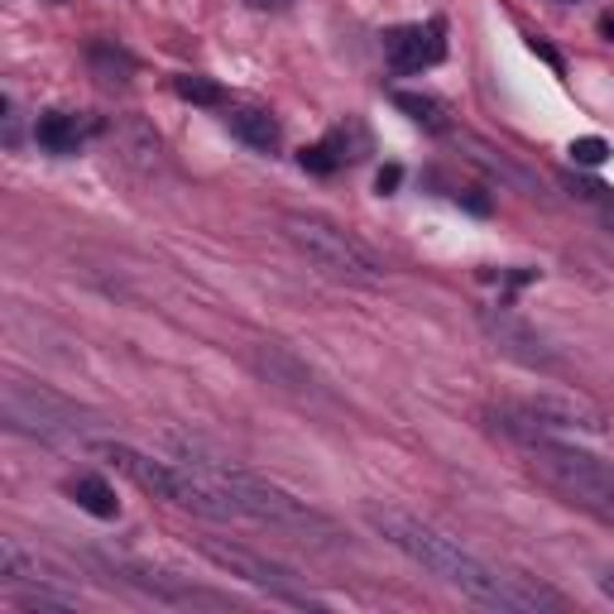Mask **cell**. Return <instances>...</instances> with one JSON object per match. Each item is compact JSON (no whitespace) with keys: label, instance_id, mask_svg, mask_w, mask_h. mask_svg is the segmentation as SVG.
I'll return each mask as SVG.
<instances>
[{"label":"cell","instance_id":"obj_24","mask_svg":"<svg viewBox=\"0 0 614 614\" xmlns=\"http://www.w3.org/2000/svg\"><path fill=\"white\" fill-rule=\"evenodd\" d=\"M600 34H605L610 44H614V10H605V15H600Z\"/></svg>","mask_w":614,"mask_h":614},{"label":"cell","instance_id":"obj_14","mask_svg":"<svg viewBox=\"0 0 614 614\" xmlns=\"http://www.w3.org/2000/svg\"><path fill=\"white\" fill-rule=\"evenodd\" d=\"M72 504L91 518H121V500H115V490L101 476H77L72 480Z\"/></svg>","mask_w":614,"mask_h":614},{"label":"cell","instance_id":"obj_22","mask_svg":"<svg viewBox=\"0 0 614 614\" xmlns=\"http://www.w3.org/2000/svg\"><path fill=\"white\" fill-rule=\"evenodd\" d=\"M528 48H533V54H538L543 63H552V68H561V58H557V48H547V44H543V38H528Z\"/></svg>","mask_w":614,"mask_h":614},{"label":"cell","instance_id":"obj_10","mask_svg":"<svg viewBox=\"0 0 614 614\" xmlns=\"http://www.w3.org/2000/svg\"><path fill=\"white\" fill-rule=\"evenodd\" d=\"M451 145L466 154V164H476V168H485L490 178H500V188H514V192H524V198H538V178H533L524 164L509 159L504 149L485 145L480 135H466V130H451Z\"/></svg>","mask_w":614,"mask_h":614},{"label":"cell","instance_id":"obj_21","mask_svg":"<svg viewBox=\"0 0 614 614\" xmlns=\"http://www.w3.org/2000/svg\"><path fill=\"white\" fill-rule=\"evenodd\" d=\"M399 182H403V168H399V164H384L380 174H375V192H380V198H389Z\"/></svg>","mask_w":614,"mask_h":614},{"label":"cell","instance_id":"obj_18","mask_svg":"<svg viewBox=\"0 0 614 614\" xmlns=\"http://www.w3.org/2000/svg\"><path fill=\"white\" fill-rule=\"evenodd\" d=\"M298 164H303L308 174H336V168H342V154L326 145V139H317V145H308L303 154H298Z\"/></svg>","mask_w":614,"mask_h":614},{"label":"cell","instance_id":"obj_25","mask_svg":"<svg viewBox=\"0 0 614 614\" xmlns=\"http://www.w3.org/2000/svg\"><path fill=\"white\" fill-rule=\"evenodd\" d=\"M255 10H283V5H293V0H250Z\"/></svg>","mask_w":614,"mask_h":614},{"label":"cell","instance_id":"obj_20","mask_svg":"<svg viewBox=\"0 0 614 614\" xmlns=\"http://www.w3.org/2000/svg\"><path fill=\"white\" fill-rule=\"evenodd\" d=\"M456 202H461L466 212H476V216H490V198L480 188H461V192H456Z\"/></svg>","mask_w":614,"mask_h":614},{"label":"cell","instance_id":"obj_11","mask_svg":"<svg viewBox=\"0 0 614 614\" xmlns=\"http://www.w3.org/2000/svg\"><path fill=\"white\" fill-rule=\"evenodd\" d=\"M226 130L241 145H250V149H259V154H273L279 149V121H273L269 111H255V107H241V111H226Z\"/></svg>","mask_w":614,"mask_h":614},{"label":"cell","instance_id":"obj_26","mask_svg":"<svg viewBox=\"0 0 614 614\" xmlns=\"http://www.w3.org/2000/svg\"><path fill=\"white\" fill-rule=\"evenodd\" d=\"M552 5H577V0H552Z\"/></svg>","mask_w":614,"mask_h":614},{"label":"cell","instance_id":"obj_16","mask_svg":"<svg viewBox=\"0 0 614 614\" xmlns=\"http://www.w3.org/2000/svg\"><path fill=\"white\" fill-rule=\"evenodd\" d=\"M174 91L182 101H192V107H221V101H226V91H221L212 77H174Z\"/></svg>","mask_w":614,"mask_h":614},{"label":"cell","instance_id":"obj_5","mask_svg":"<svg viewBox=\"0 0 614 614\" xmlns=\"http://www.w3.org/2000/svg\"><path fill=\"white\" fill-rule=\"evenodd\" d=\"M0 417H5L10 433H24V437H38V442L72 437L77 427H82V409H77V403H68L44 384H30V380L0 384Z\"/></svg>","mask_w":614,"mask_h":614},{"label":"cell","instance_id":"obj_1","mask_svg":"<svg viewBox=\"0 0 614 614\" xmlns=\"http://www.w3.org/2000/svg\"><path fill=\"white\" fill-rule=\"evenodd\" d=\"M365 524L380 533L389 547H399L409 561H417L423 571H433L437 581H447L451 591H461L466 600H476V605H485V610H561V595L552 585L490 567V561H480L476 552H466L456 538L437 533L433 524H423V518L403 514V509L365 504Z\"/></svg>","mask_w":614,"mask_h":614},{"label":"cell","instance_id":"obj_3","mask_svg":"<svg viewBox=\"0 0 614 614\" xmlns=\"http://www.w3.org/2000/svg\"><path fill=\"white\" fill-rule=\"evenodd\" d=\"M168 447L178 451V461H188V466H198L212 485L226 494L231 509H235V518H255V524H273V528H298V533H322V538H336V524L326 514H317L312 504L303 500H293L289 490H279V485H269V480H259L250 476V470H241V466H226L221 456H206L198 442H182L178 433H168Z\"/></svg>","mask_w":614,"mask_h":614},{"label":"cell","instance_id":"obj_6","mask_svg":"<svg viewBox=\"0 0 614 614\" xmlns=\"http://www.w3.org/2000/svg\"><path fill=\"white\" fill-rule=\"evenodd\" d=\"M524 423H533L538 433L552 437H591L600 442L610 433V417L585 403L581 394H528V399H504Z\"/></svg>","mask_w":614,"mask_h":614},{"label":"cell","instance_id":"obj_15","mask_svg":"<svg viewBox=\"0 0 614 614\" xmlns=\"http://www.w3.org/2000/svg\"><path fill=\"white\" fill-rule=\"evenodd\" d=\"M87 58H91V68L107 77V82H125V77L135 72V58H130L121 44H111V38H97V44L87 48Z\"/></svg>","mask_w":614,"mask_h":614},{"label":"cell","instance_id":"obj_9","mask_svg":"<svg viewBox=\"0 0 614 614\" xmlns=\"http://www.w3.org/2000/svg\"><path fill=\"white\" fill-rule=\"evenodd\" d=\"M384 58L394 72H423L437 68L447 58V24L442 20H423V24H399L384 34Z\"/></svg>","mask_w":614,"mask_h":614},{"label":"cell","instance_id":"obj_23","mask_svg":"<svg viewBox=\"0 0 614 614\" xmlns=\"http://www.w3.org/2000/svg\"><path fill=\"white\" fill-rule=\"evenodd\" d=\"M595 585H600V595H605V600H614V567H605V571H600V577H595Z\"/></svg>","mask_w":614,"mask_h":614},{"label":"cell","instance_id":"obj_4","mask_svg":"<svg viewBox=\"0 0 614 614\" xmlns=\"http://www.w3.org/2000/svg\"><path fill=\"white\" fill-rule=\"evenodd\" d=\"M279 226L289 235L293 250H303L332 279H342V283H380L384 279V259L365 241H356L350 231H342L336 221L308 216V212H283Z\"/></svg>","mask_w":614,"mask_h":614},{"label":"cell","instance_id":"obj_17","mask_svg":"<svg viewBox=\"0 0 614 614\" xmlns=\"http://www.w3.org/2000/svg\"><path fill=\"white\" fill-rule=\"evenodd\" d=\"M571 164H581V168H600L610 159V145L600 135H581V139H571Z\"/></svg>","mask_w":614,"mask_h":614},{"label":"cell","instance_id":"obj_19","mask_svg":"<svg viewBox=\"0 0 614 614\" xmlns=\"http://www.w3.org/2000/svg\"><path fill=\"white\" fill-rule=\"evenodd\" d=\"M567 188H571V198H581V202H610L614 206V192L600 188V182H591V178H571L567 174Z\"/></svg>","mask_w":614,"mask_h":614},{"label":"cell","instance_id":"obj_8","mask_svg":"<svg viewBox=\"0 0 614 614\" xmlns=\"http://www.w3.org/2000/svg\"><path fill=\"white\" fill-rule=\"evenodd\" d=\"M202 552L212 557L221 571H231V577H241V581H250V585H265L269 595H279V600H293V605H312V600H308L303 591H293V571H289V567H279V561H269V557L250 552V547L202 543Z\"/></svg>","mask_w":614,"mask_h":614},{"label":"cell","instance_id":"obj_12","mask_svg":"<svg viewBox=\"0 0 614 614\" xmlns=\"http://www.w3.org/2000/svg\"><path fill=\"white\" fill-rule=\"evenodd\" d=\"M34 139H38V149H48V154H77L82 125H77V115H68V111H44L34 125Z\"/></svg>","mask_w":614,"mask_h":614},{"label":"cell","instance_id":"obj_27","mask_svg":"<svg viewBox=\"0 0 614 614\" xmlns=\"http://www.w3.org/2000/svg\"><path fill=\"white\" fill-rule=\"evenodd\" d=\"M610 226H614V206H610Z\"/></svg>","mask_w":614,"mask_h":614},{"label":"cell","instance_id":"obj_2","mask_svg":"<svg viewBox=\"0 0 614 614\" xmlns=\"http://www.w3.org/2000/svg\"><path fill=\"white\" fill-rule=\"evenodd\" d=\"M485 427L500 433L509 447L528 461V470L557 494L561 504L591 514L595 524H605L614 533V461L600 451H585L577 437H552L538 433L533 423H524L509 403H490Z\"/></svg>","mask_w":614,"mask_h":614},{"label":"cell","instance_id":"obj_7","mask_svg":"<svg viewBox=\"0 0 614 614\" xmlns=\"http://www.w3.org/2000/svg\"><path fill=\"white\" fill-rule=\"evenodd\" d=\"M480 326H485V336L494 342V350L518 365H528V370H557V356L547 350V342L533 326L518 317V312L509 308H480Z\"/></svg>","mask_w":614,"mask_h":614},{"label":"cell","instance_id":"obj_13","mask_svg":"<svg viewBox=\"0 0 614 614\" xmlns=\"http://www.w3.org/2000/svg\"><path fill=\"white\" fill-rule=\"evenodd\" d=\"M394 107L409 115L413 125L433 130V135H451V115L442 107L437 97H427V91H394Z\"/></svg>","mask_w":614,"mask_h":614}]
</instances>
